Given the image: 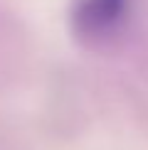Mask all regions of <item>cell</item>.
<instances>
[{
	"mask_svg": "<svg viewBox=\"0 0 148 150\" xmlns=\"http://www.w3.org/2000/svg\"><path fill=\"white\" fill-rule=\"evenodd\" d=\"M136 0H77L72 8V30L84 47L114 52L128 37Z\"/></svg>",
	"mask_w": 148,
	"mask_h": 150,
	"instance_id": "6da1fadb",
	"label": "cell"
}]
</instances>
